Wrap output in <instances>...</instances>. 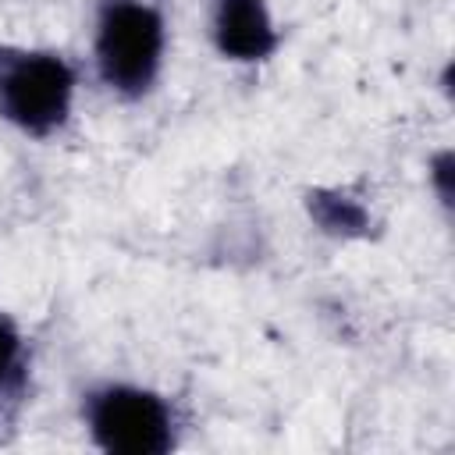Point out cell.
I'll use <instances>...</instances> for the list:
<instances>
[{
    "instance_id": "cell-1",
    "label": "cell",
    "mask_w": 455,
    "mask_h": 455,
    "mask_svg": "<svg viewBox=\"0 0 455 455\" xmlns=\"http://www.w3.org/2000/svg\"><path fill=\"white\" fill-rule=\"evenodd\" d=\"M167 50L164 14L146 0H103L96 18V71L103 85L124 100L146 96L160 75Z\"/></svg>"
},
{
    "instance_id": "cell-2",
    "label": "cell",
    "mask_w": 455,
    "mask_h": 455,
    "mask_svg": "<svg viewBox=\"0 0 455 455\" xmlns=\"http://www.w3.org/2000/svg\"><path fill=\"white\" fill-rule=\"evenodd\" d=\"M75 100V71L53 50L0 46V117L25 135L57 132Z\"/></svg>"
},
{
    "instance_id": "cell-3",
    "label": "cell",
    "mask_w": 455,
    "mask_h": 455,
    "mask_svg": "<svg viewBox=\"0 0 455 455\" xmlns=\"http://www.w3.org/2000/svg\"><path fill=\"white\" fill-rule=\"evenodd\" d=\"M82 416L92 441L114 455H160L174 444V412L167 398L139 384L92 387Z\"/></svg>"
},
{
    "instance_id": "cell-4",
    "label": "cell",
    "mask_w": 455,
    "mask_h": 455,
    "mask_svg": "<svg viewBox=\"0 0 455 455\" xmlns=\"http://www.w3.org/2000/svg\"><path fill=\"white\" fill-rule=\"evenodd\" d=\"M210 36L217 53L238 64L267 60L277 50V28L263 0H213Z\"/></svg>"
},
{
    "instance_id": "cell-5",
    "label": "cell",
    "mask_w": 455,
    "mask_h": 455,
    "mask_svg": "<svg viewBox=\"0 0 455 455\" xmlns=\"http://www.w3.org/2000/svg\"><path fill=\"white\" fill-rule=\"evenodd\" d=\"M309 217L320 224V231L338 235V238H355L366 235L370 228V213L359 199L345 196V192H309Z\"/></svg>"
},
{
    "instance_id": "cell-6",
    "label": "cell",
    "mask_w": 455,
    "mask_h": 455,
    "mask_svg": "<svg viewBox=\"0 0 455 455\" xmlns=\"http://www.w3.org/2000/svg\"><path fill=\"white\" fill-rule=\"evenodd\" d=\"M21 370V338L14 331V323L0 313V387L14 384Z\"/></svg>"
},
{
    "instance_id": "cell-7",
    "label": "cell",
    "mask_w": 455,
    "mask_h": 455,
    "mask_svg": "<svg viewBox=\"0 0 455 455\" xmlns=\"http://www.w3.org/2000/svg\"><path fill=\"white\" fill-rule=\"evenodd\" d=\"M448 167H451V156L441 153V156L434 160V181H437V192H441L444 203H448V196H451V188H448Z\"/></svg>"
}]
</instances>
